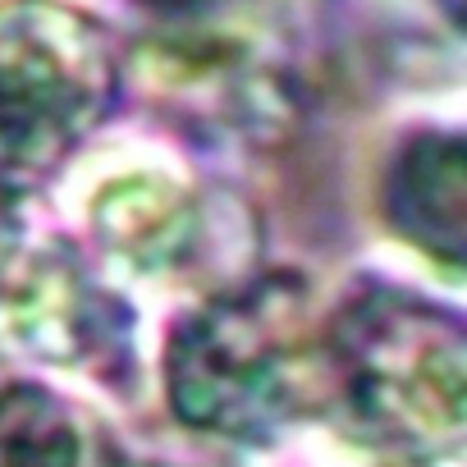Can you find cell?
Masks as SVG:
<instances>
[{
    "label": "cell",
    "mask_w": 467,
    "mask_h": 467,
    "mask_svg": "<svg viewBox=\"0 0 467 467\" xmlns=\"http://www.w3.org/2000/svg\"><path fill=\"white\" fill-rule=\"evenodd\" d=\"M170 408L188 431L266 444L326 403V348L298 280L271 275L192 312L165 348Z\"/></svg>",
    "instance_id": "1"
},
{
    "label": "cell",
    "mask_w": 467,
    "mask_h": 467,
    "mask_svg": "<svg viewBox=\"0 0 467 467\" xmlns=\"http://www.w3.org/2000/svg\"><path fill=\"white\" fill-rule=\"evenodd\" d=\"M326 403L376 453L440 462L462 440V326L408 289L367 285L321 326Z\"/></svg>",
    "instance_id": "2"
},
{
    "label": "cell",
    "mask_w": 467,
    "mask_h": 467,
    "mask_svg": "<svg viewBox=\"0 0 467 467\" xmlns=\"http://www.w3.org/2000/svg\"><path fill=\"white\" fill-rule=\"evenodd\" d=\"M115 92L119 65L97 19L60 0H0V197L42 188Z\"/></svg>",
    "instance_id": "3"
},
{
    "label": "cell",
    "mask_w": 467,
    "mask_h": 467,
    "mask_svg": "<svg viewBox=\"0 0 467 467\" xmlns=\"http://www.w3.org/2000/svg\"><path fill=\"white\" fill-rule=\"evenodd\" d=\"M138 65L156 97L215 129L262 133L289 110L271 0H138Z\"/></svg>",
    "instance_id": "4"
},
{
    "label": "cell",
    "mask_w": 467,
    "mask_h": 467,
    "mask_svg": "<svg viewBox=\"0 0 467 467\" xmlns=\"http://www.w3.org/2000/svg\"><path fill=\"white\" fill-rule=\"evenodd\" d=\"M129 317L51 239L0 220V362L97 367L124 353Z\"/></svg>",
    "instance_id": "5"
},
{
    "label": "cell",
    "mask_w": 467,
    "mask_h": 467,
    "mask_svg": "<svg viewBox=\"0 0 467 467\" xmlns=\"http://www.w3.org/2000/svg\"><path fill=\"white\" fill-rule=\"evenodd\" d=\"M462 142L453 133L412 138L385 179V215L412 248L462 266L467 253V188H462Z\"/></svg>",
    "instance_id": "6"
},
{
    "label": "cell",
    "mask_w": 467,
    "mask_h": 467,
    "mask_svg": "<svg viewBox=\"0 0 467 467\" xmlns=\"http://www.w3.org/2000/svg\"><path fill=\"white\" fill-rule=\"evenodd\" d=\"M106 458L78 408L0 362V467H106Z\"/></svg>",
    "instance_id": "7"
},
{
    "label": "cell",
    "mask_w": 467,
    "mask_h": 467,
    "mask_svg": "<svg viewBox=\"0 0 467 467\" xmlns=\"http://www.w3.org/2000/svg\"><path fill=\"white\" fill-rule=\"evenodd\" d=\"M97 239L138 271L179 266L197 239L192 197L165 179H119L97 197Z\"/></svg>",
    "instance_id": "8"
},
{
    "label": "cell",
    "mask_w": 467,
    "mask_h": 467,
    "mask_svg": "<svg viewBox=\"0 0 467 467\" xmlns=\"http://www.w3.org/2000/svg\"><path fill=\"white\" fill-rule=\"evenodd\" d=\"M106 467H215V462H192V458H161V453H110Z\"/></svg>",
    "instance_id": "9"
}]
</instances>
